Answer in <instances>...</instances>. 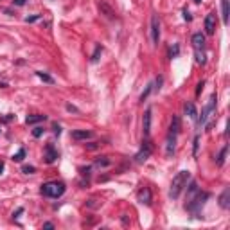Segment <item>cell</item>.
I'll use <instances>...</instances> for the list:
<instances>
[{
	"label": "cell",
	"mask_w": 230,
	"mask_h": 230,
	"mask_svg": "<svg viewBox=\"0 0 230 230\" xmlns=\"http://www.w3.org/2000/svg\"><path fill=\"white\" fill-rule=\"evenodd\" d=\"M189 180H191V173H189V171H180V173H176V176L173 178L171 187H169V198H171V200H176V198L182 194V191L187 187Z\"/></svg>",
	"instance_id": "6da1fadb"
},
{
	"label": "cell",
	"mask_w": 230,
	"mask_h": 230,
	"mask_svg": "<svg viewBox=\"0 0 230 230\" xmlns=\"http://www.w3.org/2000/svg\"><path fill=\"white\" fill-rule=\"evenodd\" d=\"M65 191H67V185L58 180L45 182V184H41V189H40V193L47 198H61L65 194Z\"/></svg>",
	"instance_id": "7a4b0ae2"
},
{
	"label": "cell",
	"mask_w": 230,
	"mask_h": 230,
	"mask_svg": "<svg viewBox=\"0 0 230 230\" xmlns=\"http://www.w3.org/2000/svg\"><path fill=\"white\" fill-rule=\"evenodd\" d=\"M211 198V194L209 193H203V191H198L187 203H185V209L189 211V212H193L196 218H202L200 216V212H202V209H203V205H205V202Z\"/></svg>",
	"instance_id": "3957f363"
},
{
	"label": "cell",
	"mask_w": 230,
	"mask_h": 230,
	"mask_svg": "<svg viewBox=\"0 0 230 230\" xmlns=\"http://www.w3.org/2000/svg\"><path fill=\"white\" fill-rule=\"evenodd\" d=\"M151 153H153V144H151L149 137H144L142 148H140V151L135 155V162H137V164H144V162L151 157Z\"/></svg>",
	"instance_id": "277c9868"
},
{
	"label": "cell",
	"mask_w": 230,
	"mask_h": 230,
	"mask_svg": "<svg viewBox=\"0 0 230 230\" xmlns=\"http://www.w3.org/2000/svg\"><path fill=\"white\" fill-rule=\"evenodd\" d=\"M216 101H218V95H216V94H212V95H211V99H209V103H207V106L202 110V115H200V119H198V126H203V124L207 122V119H209V117H212L211 113L216 110Z\"/></svg>",
	"instance_id": "5b68a950"
},
{
	"label": "cell",
	"mask_w": 230,
	"mask_h": 230,
	"mask_svg": "<svg viewBox=\"0 0 230 230\" xmlns=\"http://www.w3.org/2000/svg\"><path fill=\"white\" fill-rule=\"evenodd\" d=\"M58 158H59V153H58V149L54 148V144H47V146H45V151H43V160H45V164H54Z\"/></svg>",
	"instance_id": "8992f818"
},
{
	"label": "cell",
	"mask_w": 230,
	"mask_h": 230,
	"mask_svg": "<svg viewBox=\"0 0 230 230\" xmlns=\"http://www.w3.org/2000/svg\"><path fill=\"white\" fill-rule=\"evenodd\" d=\"M151 40H153L155 45L160 43V20H158L157 14L151 16Z\"/></svg>",
	"instance_id": "52a82bcc"
},
{
	"label": "cell",
	"mask_w": 230,
	"mask_h": 230,
	"mask_svg": "<svg viewBox=\"0 0 230 230\" xmlns=\"http://www.w3.org/2000/svg\"><path fill=\"white\" fill-rule=\"evenodd\" d=\"M137 202L142 203V205H151V202H153L151 189H149V187H142V189L137 193Z\"/></svg>",
	"instance_id": "ba28073f"
},
{
	"label": "cell",
	"mask_w": 230,
	"mask_h": 230,
	"mask_svg": "<svg viewBox=\"0 0 230 230\" xmlns=\"http://www.w3.org/2000/svg\"><path fill=\"white\" fill-rule=\"evenodd\" d=\"M176 137L178 135H171V133H167V142H166V157H173L175 155V151H176Z\"/></svg>",
	"instance_id": "9c48e42d"
},
{
	"label": "cell",
	"mask_w": 230,
	"mask_h": 230,
	"mask_svg": "<svg viewBox=\"0 0 230 230\" xmlns=\"http://www.w3.org/2000/svg\"><path fill=\"white\" fill-rule=\"evenodd\" d=\"M205 32L207 34H214L216 32V14L209 13L205 16Z\"/></svg>",
	"instance_id": "30bf717a"
},
{
	"label": "cell",
	"mask_w": 230,
	"mask_h": 230,
	"mask_svg": "<svg viewBox=\"0 0 230 230\" xmlns=\"http://www.w3.org/2000/svg\"><path fill=\"white\" fill-rule=\"evenodd\" d=\"M142 131H144V137H149V133H151V108H148L146 113H144V119H142Z\"/></svg>",
	"instance_id": "8fae6325"
},
{
	"label": "cell",
	"mask_w": 230,
	"mask_h": 230,
	"mask_svg": "<svg viewBox=\"0 0 230 230\" xmlns=\"http://www.w3.org/2000/svg\"><path fill=\"white\" fill-rule=\"evenodd\" d=\"M193 47H194V50H203L205 49V34L194 32L193 34Z\"/></svg>",
	"instance_id": "7c38bea8"
},
{
	"label": "cell",
	"mask_w": 230,
	"mask_h": 230,
	"mask_svg": "<svg viewBox=\"0 0 230 230\" xmlns=\"http://www.w3.org/2000/svg\"><path fill=\"white\" fill-rule=\"evenodd\" d=\"M70 137L74 140H86V139H92V131H88V130H74L70 133Z\"/></svg>",
	"instance_id": "4fadbf2b"
},
{
	"label": "cell",
	"mask_w": 230,
	"mask_h": 230,
	"mask_svg": "<svg viewBox=\"0 0 230 230\" xmlns=\"http://www.w3.org/2000/svg\"><path fill=\"white\" fill-rule=\"evenodd\" d=\"M99 11H101V14H104L108 20H115V18H117V16H115V11H113L108 4H104V2L99 4Z\"/></svg>",
	"instance_id": "5bb4252c"
},
{
	"label": "cell",
	"mask_w": 230,
	"mask_h": 230,
	"mask_svg": "<svg viewBox=\"0 0 230 230\" xmlns=\"http://www.w3.org/2000/svg\"><path fill=\"white\" fill-rule=\"evenodd\" d=\"M220 207L221 209H229L230 207V189L229 187H225V191L220 196Z\"/></svg>",
	"instance_id": "9a60e30c"
},
{
	"label": "cell",
	"mask_w": 230,
	"mask_h": 230,
	"mask_svg": "<svg viewBox=\"0 0 230 230\" xmlns=\"http://www.w3.org/2000/svg\"><path fill=\"white\" fill-rule=\"evenodd\" d=\"M180 128H182L180 117L178 115H173V121H171V126H169V133L171 135H178L180 133Z\"/></svg>",
	"instance_id": "2e32d148"
},
{
	"label": "cell",
	"mask_w": 230,
	"mask_h": 230,
	"mask_svg": "<svg viewBox=\"0 0 230 230\" xmlns=\"http://www.w3.org/2000/svg\"><path fill=\"white\" fill-rule=\"evenodd\" d=\"M184 110H185L187 117H191L193 121H196V119H198V112H196V106H194V103H185Z\"/></svg>",
	"instance_id": "e0dca14e"
},
{
	"label": "cell",
	"mask_w": 230,
	"mask_h": 230,
	"mask_svg": "<svg viewBox=\"0 0 230 230\" xmlns=\"http://www.w3.org/2000/svg\"><path fill=\"white\" fill-rule=\"evenodd\" d=\"M227 151H229V146L225 144V146L221 148V151L218 153V157H216V166H218V167H223V166H225V158H227Z\"/></svg>",
	"instance_id": "ac0fdd59"
},
{
	"label": "cell",
	"mask_w": 230,
	"mask_h": 230,
	"mask_svg": "<svg viewBox=\"0 0 230 230\" xmlns=\"http://www.w3.org/2000/svg\"><path fill=\"white\" fill-rule=\"evenodd\" d=\"M43 121H47V115H41V113H36V115H27V119H25V122L31 126V124H38V122H43Z\"/></svg>",
	"instance_id": "d6986e66"
},
{
	"label": "cell",
	"mask_w": 230,
	"mask_h": 230,
	"mask_svg": "<svg viewBox=\"0 0 230 230\" xmlns=\"http://www.w3.org/2000/svg\"><path fill=\"white\" fill-rule=\"evenodd\" d=\"M94 166L95 167H110L112 166V160H110V157H97L95 158V162H94Z\"/></svg>",
	"instance_id": "ffe728a7"
},
{
	"label": "cell",
	"mask_w": 230,
	"mask_h": 230,
	"mask_svg": "<svg viewBox=\"0 0 230 230\" xmlns=\"http://www.w3.org/2000/svg\"><path fill=\"white\" fill-rule=\"evenodd\" d=\"M221 11H223V23H229V0H221Z\"/></svg>",
	"instance_id": "44dd1931"
},
{
	"label": "cell",
	"mask_w": 230,
	"mask_h": 230,
	"mask_svg": "<svg viewBox=\"0 0 230 230\" xmlns=\"http://www.w3.org/2000/svg\"><path fill=\"white\" fill-rule=\"evenodd\" d=\"M101 52H103V45H95V50H94V54H92L90 61H92V63H97V61H99V56H101Z\"/></svg>",
	"instance_id": "7402d4cb"
},
{
	"label": "cell",
	"mask_w": 230,
	"mask_h": 230,
	"mask_svg": "<svg viewBox=\"0 0 230 230\" xmlns=\"http://www.w3.org/2000/svg\"><path fill=\"white\" fill-rule=\"evenodd\" d=\"M36 76H38V77H40L41 81H45V83H49V85H52V83H54V79H52V77H50L49 74H45V72H41V70H38V72H36Z\"/></svg>",
	"instance_id": "603a6c76"
},
{
	"label": "cell",
	"mask_w": 230,
	"mask_h": 230,
	"mask_svg": "<svg viewBox=\"0 0 230 230\" xmlns=\"http://www.w3.org/2000/svg\"><path fill=\"white\" fill-rule=\"evenodd\" d=\"M151 92H153V83H149V85L146 86V90H144V92L140 94V99H139V101H140V103H144V101L148 99V95H149Z\"/></svg>",
	"instance_id": "cb8c5ba5"
},
{
	"label": "cell",
	"mask_w": 230,
	"mask_h": 230,
	"mask_svg": "<svg viewBox=\"0 0 230 230\" xmlns=\"http://www.w3.org/2000/svg\"><path fill=\"white\" fill-rule=\"evenodd\" d=\"M25 155H27L25 148H20V149H18V153H16V155H13V160H14V162H22V160L25 158Z\"/></svg>",
	"instance_id": "d4e9b609"
},
{
	"label": "cell",
	"mask_w": 230,
	"mask_h": 230,
	"mask_svg": "<svg viewBox=\"0 0 230 230\" xmlns=\"http://www.w3.org/2000/svg\"><path fill=\"white\" fill-rule=\"evenodd\" d=\"M178 54H180V47H178V43H175L171 49H169V58L173 59V58H178Z\"/></svg>",
	"instance_id": "484cf974"
},
{
	"label": "cell",
	"mask_w": 230,
	"mask_h": 230,
	"mask_svg": "<svg viewBox=\"0 0 230 230\" xmlns=\"http://www.w3.org/2000/svg\"><path fill=\"white\" fill-rule=\"evenodd\" d=\"M194 52H196V63L205 65V54H203V50H194Z\"/></svg>",
	"instance_id": "4316f807"
},
{
	"label": "cell",
	"mask_w": 230,
	"mask_h": 230,
	"mask_svg": "<svg viewBox=\"0 0 230 230\" xmlns=\"http://www.w3.org/2000/svg\"><path fill=\"white\" fill-rule=\"evenodd\" d=\"M22 173H23V175H34V173H36V167H34V166H23V167H22Z\"/></svg>",
	"instance_id": "83f0119b"
},
{
	"label": "cell",
	"mask_w": 230,
	"mask_h": 230,
	"mask_svg": "<svg viewBox=\"0 0 230 230\" xmlns=\"http://www.w3.org/2000/svg\"><path fill=\"white\" fill-rule=\"evenodd\" d=\"M43 131H45V130H43L41 126H36V128L32 130V137H34V139H40V137L43 135Z\"/></svg>",
	"instance_id": "f1b7e54d"
},
{
	"label": "cell",
	"mask_w": 230,
	"mask_h": 230,
	"mask_svg": "<svg viewBox=\"0 0 230 230\" xmlns=\"http://www.w3.org/2000/svg\"><path fill=\"white\" fill-rule=\"evenodd\" d=\"M41 18V14H32V16H25V22L27 23H34V22H38Z\"/></svg>",
	"instance_id": "f546056e"
},
{
	"label": "cell",
	"mask_w": 230,
	"mask_h": 230,
	"mask_svg": "<svg viewBox=\"0 0 230 230\" xmlns=\"http://www.w3.org/2000/svg\"><path fill=\"white\" fill-rule=\"evenodd\" d=\"M198 146H200V135L194 137V146H193V155H194V157L198 155Z\"/></svg>",
	"instance_id": "4dcf8cb0"
},
{
	"label": "cell",
	"mask_w": 230,
	"mask_h": 230,
	"mask_svg": "<svg viewBox=\"0 0 230 230\" xmlns=\"http://www.w3.org/2000/svg\"><path fill=\"white\" fill-rule=\"evenodd\" d=\"M162 76H158L157 79H155V85H153V90H160V86H162Z\"/></svg>",
	"instance_id": "1f68e13d"
},
{
	"label": "cell",
	"mask_w": 230,
	"mask_h": 230,
	"mask_svg": "<svg viewBox=\"0 0 230 230\" xmlns=\"http://www.w3.org/2000/svg\"><path fill=\"white\" fill-rule=\"evenodd\" d=\"M90 171H92L90 166H86V167H79V173H81L83 176H90Z\"/></svg>",
	"instance_id": "d6a6232c"
},
{
	"label": "cell",
	"mask_w": 230,
	"mask_h": 230,
	"mask_svg": "<svg viewBox=\"0 0 230 230\" xmlns=\"http://www.w3.org/2000/svg\"><path fill=\"white\" fill-rule=\"evenodd\" d=\"M184 20H185V22H191V20H193V14H191L187 9H184Z\"/></svg>",
	"instance_id": "836d02e7"
},
{
	"label": "cell",
	"mask_w": 230,
	"mask_h": 230,
	"mask_svg": "<svg viewBox=\"0 0 230 230\" xmlns=\"http://www.w3.org/2000/svg\"><path fill=\"white\" fill-rule=\"evenodd\" d=\"M67 112H70V113H79V110H77L74 104H67Z\"/></svg>",
	"instance_id": "e575fe53"
},
{
	"label": "cell",
	"mask_w": 230,
	"mask_h": 230,
	"mask_svg": "<svg viewBox=\"0 0 230 230\" xmlns=\"http://www.w3.org/2000/svg\"><path fill=\"white\" fill-rule=\"evenodd\" d=\"M97 148H101V142H92V144L86 146V149H90V151H92V149H97Z\"/></svg>",
	"instance_id": "d590c367"
},
{
	"label": "cell",
	"mask_w": 230,
	"mask_h": 230,
	"mask_svg": "<svg viewBox=\"0 0 230 230\" xmlns=\"http://www.w3.org/2000/svg\"><path fill=\"white\" fill-rule=\"evenodd\" d=\"M203 86H205V81H200V83H198V88H196V95H200V94H202Z\"/></svg>",
	"instance_id": "8d00e7d4"
},
{
	"label": "cell",
	"mask_w": 230,
	"mask_h": 230,
	"mask_svg": "<svg viewBox=\"0 0 230 230\" xmlns=\"http://www.w3.org/2000/svg\"><path fill=\"white\" fill-rule=\"evenodd\" d=\"M22 212H23V207H18V209H16V212H13V220H16Z\"/></svg>",
	"instance_id": "74e56055"
},
{
	"label": "cell",
	"mask_w": 230,
	"mask_h": 230,
	"mask_svg": "<svg viewBox=\"0 0 230 230\" xmlns=\"http://www.w3.org/2000/svg\"><path fill=\"white\" fill-rule=\"evenodd\" d=\"M25 2H27V0H13V5L22 7V5H25Z\"/></svg>",
	"instance_id": "f35d334b"
},
{
	"label": "cell",
	"mask_w": 230,
	"mask_h": 230,
	"mask_svg": "<svg viewBox=\"0 0 230 230\" xmlns=\"http://www.w3.org/2000/svg\"><path fill=\"white\" fill-rule=\"evenodd\" d=\"M13 119H14V115H13V113H7V115H5V117L2 119V121H4V122H11Z\"/></svg>",
	"instance_id": "ab89813d"
},
{
	"label": "cell",
	"mask_w": 230,
	"mask_h": 230,
	"mask_svg": "<svg viewBox=\"0 0 230 230\" xmlns=\"http://www.w3.org/2000/svg\"><path fill=\"white\" fill-rule=\"evenodd\" d=\"M52 130H54V133H56V135H59V133H61V126H59V124H54V128H52Z\"/></svg>",
	"instance_id": "60d3db41"
},
{
	"label": "cell",
	"mask_w": 230,
	"mask_h": 230,
	"mask_svg": "<svg viewBox=\"0 0 230 230\" xmlns=\"http://www.w3.org/2000/svg\"><path fill=\"white\" fill-rule=\"evenodd\" d=\"M121 221H122V225H128V223H130V220H128V216H126V214L121 218Z\"/></svg>",
	"instance_id": "b9f144b4"
},
{
	"label": "cell",
	"mask_w": 230,
	"mask_h": 230,
	"mask_svg": "<svg viewBox=\"0 0 230 230\" xmlns=\"http://www.w3.org/2000/svg\"><path fill=\"white\" fill-rule=\"evenodd\" d=\"M43 229H54V225H52V223H45Z\"/></svg>",
	"instance_id": "7bdbcfd3"
},
{
	"label": "cell",
	"mask_w": 230,
	"mask_h": 230,
	"mask_svg": "<svg viewBox=\"0 0 230 230\" xmlns=\"http://www.w3.org/2000/svg\"><path fill=\"white\" fill-rule=\"evenodd\" d=\"M2 171H4V162H0V175H2Z\"/></svg>",
	"instance_id": "ee69618b"
},
{
	"label": "cell",
	"mask_w": 230,
	"mask_h": 230,
	"mask_svg": "<svg viewBox=\"0 0 230 230\" xmlns=\"http://www.w3.org/2000/svg\"><path fill=\"white\" fill-rule=\"evenodd\" d=\"M194 2H196V4H200V2H202V0H194Z\"/></svg>",
	"instance_id": "f6af8a7d"
}]
</instances>
